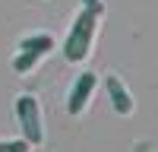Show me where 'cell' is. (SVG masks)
Returning <instances> with one entry per match:
<instances>
[{
  "mask_svg": "<svg viewBox=\"0 0 158 152\" xmlns=\"http://www.w3.org/2000/svg\"><path fill=\"white\" fill-rule=\"evenodd\" d=\"M16 124L22 130V139L29 146H41L44 143V120H41V105L35 95H19L16 98Z\"/></svg>",
  "mask_w": 158,
  "mask_h": 152,
  "instance_id": "cell-3",
  "label": "cell"
},
{
  "mask_svg": "<svg viewBox=\"0 0 158 152\" xmlns=\"http://www.w3.org/2000/svg\"><path fill=\"white\" fill-rule=\"evenodd\" d=\"M32 146L25 139H0V152H29Z\"/></svg>",
  "mask_w": 158,
  "mask_h": 152,
  "instance_id": "cell-6",
  "label": "cell"
},
{
  "mask_svg": "<svg viewBox=\"0 0 158 152\" xmlns=\"http://www.w3.org/2000/svg\"><path fill=\"white\" fill-rule=\"evenodd\" d=\"M104 92H108V101H111V108L117 111V114H133V108H136V101H133V92L123 86V79L120 76H104Z\"/></svg>",
  "mask_w": 158,
  "mask_h": 152,
  "instance_id": "cell-5",
  "label": "cell"
},
{
  "mask_svg": "<svg viewBox=\"0 0 158 152\" xmlns=\"http://www.w3.org/2000/svg\"><path fill=\"white\" fill-rule=\"evenodd\" d=\"M95 86H98V76H95V73H79V76H76V82L70 86V95H67V114L79 117V114L89 108Z\"/></svg>",
  "mask_w": 158,
  "mask_h": 152,
  "instance_id": "cell-4",
  "label": "cell"
},
{
  "mask_svg": "<svg viewBox=\"0 0 158 152\" xmlns=\"http://www.w3.org/2000/svg\"><path fill=\"white\" fill-rule=\"evenodd\" d=\"M54 48H57V44H54V38H51L48 32H38V35L22 38L16 57H13V73H19V76H22V73H32Z\"/></svg>",
  "mask_w": 158,
  "mask_h": 152,
  "instance_id": "cell-2",
  "label": "cell"
},
{
  "mask_svg": "<svg viewBox=\"0 0 158 152\" xmlns=\"http://www.w3.org/2000/svg\"><path fill=\"white\" fill-rule=\"evenodd\" d=\"M79 3H82L85 10H98V13H104V3H101V0H79Z\"/></svg>",
  "mask_w": 158,
  "mask_h": 152,
  "instance_id": "cell-7",
  "label": "cell"
},
{
  "mask_svg": "<svg viewBox=\"0 0 158 152\" xmlns=\"http://www.w3.org/2000/svg\"><path fill=\"white\" fill-rule=\"evenodd\" d=\"M101 16H104V13L85 10V6L76 13L70 32H67V38H63V60H67V63H82V60H89L92 44H95V35H98Z\"/></svg>",
  "mask_w": 158,
  "mask_h": 152,
  "instance_id": "cell-1",
  "label": "cell"
}]
</instances>
